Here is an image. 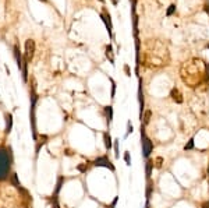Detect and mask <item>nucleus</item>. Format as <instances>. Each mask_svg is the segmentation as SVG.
I'll use <instances>...</instances> for the list:
<instances>
[{
  "mask_svg": "<svg viewBox=\"0 0 209 208\" xmlns=\"http://www.w3.org/2000/svg\"><path fill=\"white\" fill-rule=\"evenodd\" d=\"M63 177H60V179H59V182H57V186H56V194H57L59 191H60V189H61V183H63Z\"/></svg>",
  "mask_w": 209,
  "mask_h": 208,
  "instance_id": "nucleus-19",
  "label": "nucleus"
},
{
  "mask_svg": "<svg viewBox=\"0 0 209 208\" xmlns=\"http://www.w3.org/2000/svg\"><path fill=\"white\" fill-rule=\"evenodd\" d=\"M42 2H46V0H42Z\"/></svg>",
  "mask_w": 209,
  "mask_h": 208,
  "instance_id": "nucleus-28",
  "label": "nucleus"
},
{
  "mask_svg": "<svg viewBox=\"0 0 209 208\" xmlns=\"http://www.w3.org/2000/svg\"><path fill=\"white\" fill-rule=\"evenodd\" d=\"M202 208H209V201H207V203L202 204Z\"/></svg>",
  "mask_w": 209,
  "mask_h": 208,
  "instance_id": "nucleus-24",
  "label": "nucleus"
},
{
  "mask_svg": "<svg viewBox=\"0 0 209 208\" xmlns=\"http://www.w3.org/2000/svg\"><path fill=\"white\" fill-rule=\"evenodd\" d=\"M113 3H114V4H116V3H117V0H113Z\"/></svg>",
  "mask_w": 209,
  "mask_h": 208,
  "instance_id": "nucleus-26",
  "label": "nucleus"
},
{
  "mask_svg": "<svg viewBox=\"0 0 209 208\" xmlns=\"http://www.w3.org/2000/svg\"><path fill=\"white\" fill-rule=\"evenodd\" d=\"M14 56H16V60H17V66H18V68H22V63H24V59H22V56H21V53H20L18 45H16V46H14Z\"/></svg>",
  "mask_w": 209,
  "mask_h": 208,
  "instance_id": "nucleus-7",
  "label": "nucleus"
},
{
  "mask_svg": "<svg viewBox=\"0 0 209 208\" xmlns=\"http://www.w3.org/2000/svg\"><path fill=\"white\" fill-rule=\"evenodd\" d=\"M130 133H133V124H131V122H128V123H127V133H125V135H124V137L127 138Z\"/></svg>",
  "mask_w": 209,
  "mask_h": 208,
  "instance_id": "nucleus-17",
  "label": "nucleus"
},
{
  "mask_svg": "<svg viewBox=\"0 0 209 208\" xmlns=\"http://www.w3.org/2000/svg\"><path fill=\"white\" fill-rule=\"evenodd\" d=\"M124 70H125V73H127V76H131V74H130V68H128V66H125V67H124Z\"/></svg>",
  "mask_w": 209,
  "mask_h": 208,
  "instance_id": "nucleus-22",
  "label": "nucleus"
},
{
  "mask_svg": "<svg viewBox=\"0 0 209 208\" xmlns=\"http://www.w3.org/2000/svg\"><path fill=\"white\" fill-rule=\"evenodd\" d=\"M184 150L186 151H190V150H194V138H191L190 141L186 144V147H184Z\"/></svg>",
  "mask_w": 209,
  "mask_h": 208,
  "instance_id": "nucleus-14",
  "label": "nucleus"
},
{
  "mask_svg": "<svg viewBox=\"0 0 209 208\" xmlns=\"http://www.w3.org/2000/svg\"><path fill=\"white\" fill-rule=\"evenodd\" d=\"M152 169H153V162L148 161V162H146V165H145V170H146V177H151V175H152Z\"/></svg>",
  "mask_w": 209,
  "mask_h": 208,
  "instance_id": "nucleus-11",
  "label": "nucleus"
},
{
  "mask_svg": "<svg viewBox=\"0 0 209 208\" xmlns=\"http://www.w3.org/2000/svg\"><path fill=\"white\" fill-rule=\"evenodd\" d=\"M100 2H103V0H100Z\"/></svg>",
  "mask_w": 209,
  "mask_h": 208,
  "instance_id": "nucleus-29",
  "label": "nucleus"
},
{
  "mask_svg": "<svg viewBox=\"0 0 209 208\" xmlns=\"http://www.w3.org/2000/svg\"><path fill=\"white\" fill-rule=\"evenodd\" d=\"M141 144H142V155H144V158H149L151 152L153 151V143L145 134L144 130H141Z\"/></svg>",
  "mask_w": 209,
  "mask_h": 208,
  "instance_id": "nucleus-2",
  "label": "nucleus"
},
{
  "mask_svg": "<svg viewBox=\"0 0 209 208\" xmlns=\"http://www.w3.org/2000/svg\"><path fill=\"white\" fill-rule=\"evenodd\" d=\"M106 56L107 57H110V62H114V59H113V56H112V46H110V45H107L106 46Z\"/></svg>",
  "mask_w": 209,
  "mask_h": 208,
  "instance_id": "nucleus-13",
  "label": "nucleus"
},
{
  "mask_svg": "<svg viewBox=\"0 0 209 208\" xmlns=\"http://www.w3.org/2000/svg\"><path fill=\"white\" fill-rule=\"evenodd\" d=\"M13 127V116L11 114H6V131L10 133Z\"/></svg>",
  "mask_w": 209,
  "mask_h": 208,
  "instance_id": "nucleus-10",
  "label": "nucleus"
},
{
  "mask_svg": "<svg viewBox=\"0 0 209 208\" xmlns=\"http://www.w3.org/2000/svg\"><path fill=\"white\" fill-rule=\"evenodd\" d=\"M149 117H151V110H146V112H145V116H144V123H145V124L149 122Z\"/></svg>",
  "mask_w": 209,
  "mask_h": 208,
  "instance_id": "nucleus-20",
  "label": "nucleus"
},
{
  "mask_svg": "<svg viewBox=\"0 0 209 208\" xmlns=\"http://www.w3.org/2000/svg\"><path fill=\"white\" fill-rule=\"evenodd\" d=\"M208 48H209V46H208Z\"/></svg>",
  "mask_w": 209,
  "mask_h": 208,
  "instance_id": "nucleus-30",
  "label": "nucleus"
},
{
  "mask_svg": "<svg viewBox=\"0 0 209 208\" xmlns=\"http://www.w3.org/2000/svg\"><path fill=\"white\" fill-rule=\"evenodd\" d=\"M117 200H119V198H117V197H116V198H114V200H113V204H112V207H110V208H114V205H116V203H117Z\"/></svg>",
  "mask_w": 209,
  "mask_h": 208,
  "instance_id": "nucleus-23",
  "label": "nucleus"
},
{
  "mask_svg": "<svg viewBox=\"0 0 209 208\" xmlns=\"http://www.w3.org/2000/svg\"><path fill=\"white\" fill-rule=\"evenodd\" d=\"M104 112H106V116H107V122H112L113 119V108L112 106H106L104 108Z\"/></svg>",
  "mask_w": 209,
  "mask_h": 208,
  "instance_id": "nucleus-12",
  "label": "nucleus"
},
{
  "mask_svg": "<svg viewBox=\"0 0 209 208\" xmlns=\"http://www.w3.org/2000/svg\"><path fill=\"white\" fill-rule=\"evenodd\" d=\"M102 20H103V23L106 24V28H107V32H109L110 35H112V21H110V14L107 13L106 10H103V13H102Z\"/></svg>",
  "mask_w": 209,
  "mask_h": 208,
  "instance_id": "nucleus-5",
  "label": "nucleus"
},
{
  "mask_svg": "<svg viewBox=\"0 0 209 208\" xmlns=\"http://www.w3.org/2000/svg\"><path fill=\"white\" fill-rule=\"evenodd\" d=\"M114 155H116V158H119L120 156V151H119V140H114Z\"/></svg>",
  "mask_w": 209,
  "mask_h": 208,
  "instance_id": "nucleus-15",
  "label": "nucleus"
},
{
  "mask_svg": "<svg viewBox=\"0 0 209 208\" xmlns=\"http://www.w3.org/2000/svg\"><path fill=\"white\" fill-rule=\"evenodd\" d=\"M208 175H209V165H208Z\"/></svg>",
  "mask_w": 209,
  "mask_h": 208,
  "instance_id": "nucleus-27",
  "label": "nucleus"
},
{
  "mask_svg": "<svg viewBox=\"0 0 209 208\" xmlns=\"http://www.w3.org/2000/svg\"><path fill=\"white\" fill-rule=\"evenodd\" d=\"M174 11H176V6H174V4H172L169 8H167V13H166V14H167V16H172V14L174 13Z\"/></svg>",
  "mask_w": 209,
  "mask_h": 208,
  "instance_id": "nucleus-18",
  "label": "nucleus"
},
{
  "mask_svg": "<svg viewBox=\"0 0 209 208\" xmlns=\"http://www.w3.org/2000/svg\"><path fill=\"white\" fill-rule=\"evenodd\" d=\"M124 161H125V165L127 166H130L131 165V158H130V152H124Z\"/></svg>",
  "mask_w": 209,
  "mask_h": 208,
  "instance_id": "nucleus-16",
  "label": "nucleus"
},
{
  "mask_svg": "<svg viewBox=\"0 0 209 208\" xmlns=\"http://www.w3.org/2000/svg\"><path fill=\"white\" fill-rule=\"evenodd\" d=\"M170 95H172L173 101H176L177 104H181V102H183V98H181V94L178 92V89H177V88H173V89H172V92H170Z\"/></svg>",
  "mask_w": 209,
  "mask_h": 208,
  "instance_id": "nucleus-8",
  "label": "nucleus"
},
{
  "mask_svg": "<svg viewBox=\"0 0 209 208\" xmlns=\"http://www.w3.org/2000/svg\"><path fill=\"white\" fill-rule=\"evenodd\" d=\"M35 53V42L32 39H27L25 41V56H24V60L29 62V60L34 57Z\"/></svg>",
  "mask_w": 209,
  "mask_h": 208,
  "instance_id": "nucleus-3",
  "label": "nucleus"
},
{
  "mask_svg": "<svg viewBox=\"0 0 209 208\" xmlns=\"http://www.w3.org/2000/svg\"><path fill=\"white\" fill-rule=\"evenodd\" d=\"M94 165H95V166H104V168H109V169L114 170V166L112 165V162H110L109 158H107V156H104V155H103V156H99V158L95 159Z\"/></svg>",
  "mask_w": 209,
  "mask_h": 208,
  "instance_id": "nucleus-4",
  "label": "nucleus"
},
{
  "mask_svg": "<svg viewBox=\"0 0 209 208\" xmlns=\"http://www.w3.org/2000/svg\"><path fill=\"white\" fill-rule=\"evenodd\" d=\"M103 140H104V147H106L107 150L112 148V145H113V143H112V137H110V134H109L107 131H104V133H103Z\"/></svg>",
  "mask_w": 209,
  "mask_h": 208,
  "instance_id": "nucleus-9",
  "label": "nucleus"
},
{
  "mask_svg": "<svg viewBox=\"0 0 209 208\" xmlns=\"http://www.w3.org/2000/svg\"><path fill=\"white\" fill-rule=\"evenodd\" d=\"M114 94H116V84L114 81H112V98H114Z\"/></svg>",
  "mask_w": 209,
  "mask_h": 208,
  "instance_id": "nucleus-21",
  "label": "nucleus"
},
{
  "mask_svg": "<svg viewBox=\"0 0 209 208\" xmlns=\"http://www.w3.org/2000/svg\"><path fill=\"white\" fill-rule=\"evenodd\" d=\"M138 101H139V114L142 119V110H144V94H142V81L139 80V88H138Z\"/></svg>",
  "mask_w": 209,
  "mask_h": 208,
  "instance_id": "nucleus-6",
  "label": "nucleus"
},
{
  "mask_svg": "<svg viewBox=\"0 0 209 208\" xmlns=\"http://www.w3.org/2000/svg\"><path fill=\"white\" fill-rule=\"evenodd\" d=\"M10 166H11L10 152L4 147H0V180H4L8 176Z\"/></svg>",
  "mask_w": 209,
  "mask_h": 208,
  "instance_id": "nucleus-1",
  "label": "nucleus"
},
{
  "mask_svg": "<svg viewBox=\"0 0 209 208\" xmlns=\"http://www.w3.org/2000/svg\"><path fill=\"white\" fill-rule=\"evenodd\" d=\"M207 70L209 71V63H208V64H207Z\"/></svg>",
  "mask_w": 209,
  "mask_h": 208,
  "instance_id": "nucleus-25",
  "label": "nucleus"
}]
</instances>
